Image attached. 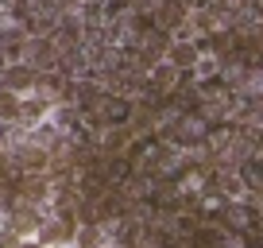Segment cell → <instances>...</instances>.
Listing matches in <instances>:
<instances>
[]
</instances>
